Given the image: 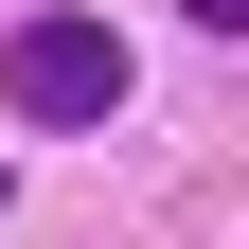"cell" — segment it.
I'll list each match as a JSON object with an SVG mask.
<instances>
[{
	"instance_id": "cell-2",
	"label": "cell",
	"mask_w": 249,
	"mask_h": 249,
	"mask_svg": "<svg viewBox=\"0 0 249 249\" xmlns=\"http://www.w3.org/2000/svg\"><path fill=\"white\" fill-rule=\"evenodd\" d=\"M178 18H213V36H249V0H178Z\"/></svg>"
},
{
	"instance_id": "cell-1",
	"label": "cell",
	"mask_w": 249,
	"mask_h": 249,
	"mask_svg": "<svg viewBox=\"0 0 249 249\" xmlns=\"http://www.w3.org/2000/svg\"><path fill=\"white\" fill-rule=\"evenodd\" d=\"M0 107L18 124H107L124 107V36L107 18H18L0 36Z\"/></svg>"
}]
</instances>
